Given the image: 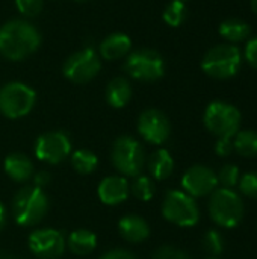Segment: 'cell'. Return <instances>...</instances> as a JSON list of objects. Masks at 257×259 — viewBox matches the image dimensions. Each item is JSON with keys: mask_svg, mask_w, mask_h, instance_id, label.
Segmentation results:
<instances>
[{"mask_svg": "<svg viewBox=\"0 0 257 259\" xmlns=\"http://www.w3.org/2000/svg\"><path fill=\"white\" fill-rule=\"evenodd\" d=\"M17 9L26 17H36L42 9V0H15Z\"/></svg>", "mask_w": 257, "mask_h": 259, "instance_id": "30", "label": "cell"}, {"mask_svg": "<svg viewBox=\"0 0 257 259\" xmlns=\"http://www.w3.org/2000/svg\"><path fill=\"white\" fill-rule=\"evenodd\" d=\"M147 167H148V173L151 175L153 179L165 181L174 171V159L167 149H159L150 155Z\"/></svg>", "mask_w": 257, "mask_h": 259, "instance_id": "20", "label": "cell"}, {"mask_svg": "<svg viewBox=\"0 0 257 259\" xmlns=\"http://www.w3.org/2000/svg\"><path fill=\"white\" fill-rule=\"evenodd\" d=\"M241 50L233 44H218L209 49L201 61L203 71L218 80L233 77L241 68Z\"/></svg>", "mask_w": 257, "mask_h": 259, "instance_id": "5", "label": "cell"}, {"mask_svg": "<svg viewBox=\"0 0 257 259\" xmlns=\"http://www.w3.org/2000/svg\"><path fill=\"white\" fill-rule=\"evenodd\" d=\"M129 185H130V194H133L141 202H150L155 197L156 187H155V182L150 176L139 175Z\"/></svg>", "mask_w": 257, "mask_h": 259, "instance_id": "25", "label": "cell"}, {"mask_svg": "<svg viewBox=\"0 0 257 259\" xmlns=\"http://www.w3.org/2000/svg\"><path fill=\"white\" fill-rule=\"evenodd\" d=\"M162 215L176 226L192 228L200 222V208L197 200L183 190H171L164 199Z\"/></svg>", "mask_w": 257, "mask_h": 259, "instance_id": "6", "label": "cell"}, {"mask_svg": "<svg viewBox=\"0 0 257 259\" xmlns=\"http://www.w3.org/2000/svg\"><path fill=\"white\" fill-rule=\"evenodd\" d=\"M101 68L97 52L92 47H86L68 56L64 62V76L74 83H86L92 80Z\"/></svg>", "mask_w": 257, "mask_h": 259, "instance_id": "10", "label": "cell"}, {"mask_svg": "<svg viewBox=\"0 0 257 259\" xmlns=\"http://www.w3.org/2000/svg\"><path fill=\"white\" fill-rule=\"evenodd\" d=\"M182 2H186V0H182Z\"/></svg>", "mask_w": 257, "mask_h": 259, "instance_id": "41", "label": "cell"}, {"mask_svg": "<svg viewBox=\"0 0 257 259\" xmlns=\"http://www.w3.org/2000/svg\"><path fill=\"white\" fill-rule=\"evenodd\" d=\"M233 150L244 158L257 156V132L251 129L238 131L233 137Z\"/></svg>", "mask_w": 257, "mask_h": 259, "instance_id": "23", "label": "cell"}, {"mask_svg": "<svg viewBox=\"0 0 257 259\" xmlns=\"http://www.w3.org/2000/svg\"><path fill=\"white\" fill-rule=\"evenodd\" d=\"M48 211V197L42 188L35 185L20 188L12 200L14 220L24 228L35 226L44 220Z\"/></svg>", "mask_w": 257, "mask_h": 259, "instance_id": "2", "label": "cell"}, {"mask_svg": "<svg viewBox=\"0 0 257 259\" xmlns=\"http://www.w3.org/2000/svg\"><path fill=\"white\" fill-rule=\"evenodd\" d=\"M132 99V87L127 79L124 77H115L112 79L106 87V102L115 108H124Z\"/></svg>", "mask_w": 257, "mask_h": 259, "instance_id": "21", "label": "cell"}, {"mask_svg": "<svg viewBox=\"0 0 257 259\" xmlns=\"http://www.w3.org/2000/svg\"><path fill=\"white\" fill-rule=\"evenodd\" d=\"M208 259H217V258H208Z\"/></svg>", "mask_w": 257, "mask_h": 259, "instance_id": "40", "label": "cell"}, {"mask_svg": "<svg viewBox=\"0 0 257 259\" xmlns=\"http://www.w3.org/2000/svg\"><path fill=\"white\" fill-rule=\"evenodd\" d=\"M138 132L150 144H164L171 134L168 117L159 109H145L138 118Z\"/></svg>", "mask_w": 257, "mask_h": 259, "instance_id": "13", "label": "cell"}, {"mask_svg": "<svg viewBox=\"0 0 257 259\" xmlns=\"http://www.w3.org/2000/svg\"><path fill=\"white\" fill-rule=\"evenodd\" d=\"M71 165L79 175H91L98 167V158L94 152L88 149H79L71 153Z\"/></svg>", "mask_w": 257, "mask_h": 259, "instance_id": "24", "label": "cell"}, {"mask_svg": "<svg viewBox=\"0 0 257 259\" xmlns=\"http://www.w3.org/2000/svg\"><path fill=\"white\" fill-rule=\"evenodd\" d=\"M217 179H218V185H221V188H230V190H233L239 184L241 170H239L238 165L226 164L217 173Z\"/></svg>", "mask_w": 257, "mask_h": 259, "instance_id": "27", "label": "cell"}, {"mask_svg": "<svg viewBox=\"0 0 257 259\" xmlns=\"http://www.w3.org/2000/svg\"><path fill=\"white\" fill-rule=\"evenodd\" d=\"M233 152V138H218L215 143V153L221 158L230 156Z\"/></svg>", "mask_w": 257, "mask_h": 259, "instance_id": "32", "label": "cell"}, {"mask_svg": "<svg viewBox=\"0 0 257 259\" xmlns=\"http://www.w3.org/2000/svg\"><path fill=\"white\" fill-rule=\"evenodd\" d=\"M32 179H33V185H35V187H38V188H42V190H44V187H45V185H48V184H50V175H48L47 171H38V173H33Z\"/></svg>", "mask_w": 257, "mask_h": 259, "instance_id": "35", "label": "cell"}, {"mask_svg": "<svg viewBox=\"0 0 257 259\" xmlns=\"http://www.w3.org/2000/svg\"><path fill=\"white\" fill-rule=\"evenodd\" d=\"M77 2H83V0H77Z\"/></svg>", "mask_w": 257, "mask_h": 259, "instance_id": "39", "label": "cell"}, {"mask_svg": "<svg viewBox=\"0 0 257 259\" xmlns=\"http://www.w3.org/2000/svg\"><path fill=\"white\" fill-rule=\"evenodd\" d=\"M132 41L126 33H112L106 36L100 44V55L108 61H115L129 53Z\"/></svg>", "mask_w": 257, "mask_h": 259, "instance_id": "19", "label": "cell"}, {"mask_svg": "<svg viewBox=\"0 0 257 259\" xmlns=\"http://www.w3.org/2000/svg\"><path fill=\"white\" fill-rule=\"evenodd\" d=\"M41 44L39 32L24 20H11L0 27V55L11 61H21Z\"/></svg>", "mask_w": 257, "mask_h": 259, "instance_id": "1", "label": "cell"}, {"mask_svg": "<svg viewBox=\"0 0 257 259\" xmlns=\"http://www.w3.org/2000/svg\"><path fill=\"white\" fill-rule=\"evenodd\" d=\"M164 21L171 26V27H177L180 26L185 18H186V6L185 2L182 0H173L167 5L165 11H164Z\"/></svg>", "mask_w": 257, "mask_h": 259, "instance_id": "26", "label": "cell"}, {"mask_svg": "<svg viewBox=\"0 0 257 259\" xmlns=\"http://www.w3.org/2000/svg\"><path fill=\"white\" fill-rule=\"evenodd\" d=\"M203 246H204V250L209 255H212V258L221 255L224 252V238H223L221 232H218L215 229L208 231L203 238Z\"/></svg>", "mask_w": 257, "mask_h": 259, "instance_id": "28", "label": "cell"}, {"mask_svg": "<svg viewBox=\"0 0 257 259\" xmlns=\"http://www.w3.org/2000/svg\"><path fill=\"white\" fill-rule=\"evenodd\" d=\"M36 102V93L26 83L9 82L0 90V112L11 120L27 115Z\"/></svg>", "mask_w": 257, "mask_h": 259, "instance_id": "8", "label": "cell"}, {"mask_svg": "<svg viewBox=\"0 0 257 259\" xmlns=\"http://www.w3.org/2000/svg\"><path fill=\"white\" fill-rule=\"evenodd\" d=\"M182 188L194 199L211 196L218 188L217 173L206 165H192L182 178Z\"/></svg>", "mask_w": 257, "mask_h": 259, "instance_id": "14", "label": "cell"}, {"mask_svg": "<svg viewBox=\"0 0 257 259\" xmlns=\"http://www.w3.org/2000/svg\"><path fill=\"white\" fill-rule=\"evenodd\" d=\"M238 187L244 196L250 199H257V171H248L242 175Z\"/></svg>", "mask_w": 257, "mask_h": 259, "instance_id": "29", "label": "cell"}, {"mask_svg": "<svg viewBox=\"0 0 257 259\" xmlns=\"http://www.w3.org/2000/svg\"><path fill=\"white\" fill-rule=\"evenodd\" d=\"M97 235L88 229H77L73 231L68 238L65 240V246L67 249L77 256H86L89 253H92L97 247Z\"/></svg>", "mask_w": 257, "mask_h": 259, "instance_id": "18", "label": "cell"}, {"mask_svg": "<svg viewBox=\"0 0 257 259\" xmlns=\"http://www.w3.org/2000/svg\"><path fill=\"white\" fill-rule=\"evenodd\" d=\"M98 199L108 206H117L127 200L130 194V185L124 176L112 175L106 176L97 188Z\"/></svg>", "mask_w": 257, "mask_h": 259, "instance_id": "15", "label": "cell"}, {"mask_svg": "<svg viewBox=\"0 0 257 259\" xmlns=\"http://www.w3.org/2000/svg\"><path fill=\"white\" fill-rule=\"evenodd\" d=\"M245 59L254 70H257V36L251 38L247 42V46H245Z\"/></svg>", "mask_w": 257, "mask_h": 259, "instance_id": "33", "label": "cell"}, {"mask_svg": "<svg viewBox=\"0 0 257 259\" xmlns=\"http://www.w3.org/2000/svg\"><path fill=\"white\" fill-rule=\"evenodd\" d=\"M3 168H5V173L8 175V178L18 184L27 182L29 179H32V176L35 173L32 161L23 153L8 155L3 162Z\"/></svg>", "mask_w": 257, "mask_h": 259, "instance_id": "17", "label": "cell"}, {"mask_svg": "<svg viewBox=\"0 0 257 259\" xmlns=\"http://www.w3.org/2000/svg\"><path fill=\"white\" fill-rule=\"evenodd\" d=\"M251 9H253V12L257 15V0H251Z\"/></svg>", "mask_w": 257, "mask_h": 259, "instance_id": "37", "label": "cell"}, {"mask_svg": "<svg viewBox=\"0 0 257 259\" xmlns=\"http://www.w3.org/2000/svg\"><path fill=\"white\" fill-rule=\"evenodd\" d=\"M101 259H138L132 252L124 250V249H112L109 252H106Z\"/></svg>", "mask_w": 257, "mask_h": 259, "instance_id": "34", "label": "cell"}, {"mask_svg": "<svg viewBox=\"0 0 257 259\" xmlns=\"http://www.w3.org/2000/svg\"><path fill=\"white\" fill-rule=\"evenodd\" d=\"M203 121L206 129L218 138H233L241 127V112L236 106L215 100L208 105Z\"/></svg>", "mask_w": 257, "mask_h": 259, "instance_id": "7", "label": "cell"}, {"mask_svg": "<svg viewBox=\"0 0 257 259\" xmlns=\"http://www.w3.org/2000/svg\"><path fill=\"white\" fill-rule=\"evenodd\" d=\"M71 155L70 137L62 131L45 132L35 143V156L50 165H56Z\"/></svg>", "mask_w": 257, "mask_h": 259, "instance_id": "11", "label": "cell"}, {"mask_svg": "<svg viewBox=\"0 0 257 259\" xmlns=\"http://www.w3.org/2000/svg\"><path fill=\"white\" fill-rule=\"evenodd\" d=\"M111 161L120 175L136 178L145 167V150L142 144L130 135L118 137L111 149Z\"/></svg>", "mask_w": 257, "mask_h": 259, "instance_id": "4", "label": "cell"}, {"mask_svg": "<svg viewBox=\"0 0 257 259\" xmlns=\"http://www.w3.org/2000/svg\"><path fill=\"white\" fill-rule=\"evenodd\" d=\"M27 244L30 252L38 259H58L67 249L64 235L53 228L33 231L29 235Z\"/></svg>", "mask_w": 257, "mask_h": 259, "instance_id": "12", "label": "cell"}, {"mask_svg": "<svg viewBox=\"0 0 257 259\" xmlns=\"http://www.w3.org/2000/svg\"><path fill=\"white\" fill-rule=\"evenodd\" d=\"M220 35L230 41V42H239L250 36L251 27L241 18H227L220 24Z\"/></svg>", "mask_w": 257, "mask_h": 259, "instance_id": "22", "label": "cell"}, {"mask_svg": "<svg viewBox=\"0 0 257 259\" xmlns=\"http://www.w3.org/2000/svg\"><path fill=\"white\" fill-rule=\"evenodd\" d=\"M153 259H191L183 250L177 249V247H173V246H162L159 247Z\"/></svg>", "mask_w": 257, "mask_h": 259, "instance_id": "31", "label": "cell"}, {"mask_svg": "<svg viewBox=\"0 0 257 259\" xmlns=\"http://www.w3.org/2000/svg\"><path fill=\"white\" fill-rule=\"evenodd\" d=\"M0 259H14L12 256H9V255H5V253H0Z\"/></svg>", "mask_w": 257, "mask_h": 259, "instance_id": "38", "label": "cell"}, {"mask_svg": "<svg viewBox=\"0 0 257 259\" xmlns=\"http://www.w3.org/2000/svg\"><path fill=\"white\" fill-rule=\"evenodd\" d=\"M5 223H6V209H5L3 203L0 202V231L3 229Z\"/></svg>", "mask_w": 257, "mask_h": 259, "instance_id": "36", "label": "cell"}, {"mask_svg": "<svg viewBox=\"0 0 257 259\" xmlns=\"http://www.w3.org/2000/svg\"><path fill=\"white\" fill-rule=\"evenodd\" d=\"M118 232L126 241L132 244H138V243L145 241L150 237V226L145 219L135 215V214H129L120 219Z\"/></svg>", "mask_w": 257, "mask_h": 259, "instance_id": "16", "label": "cell"}, {"mask_svg": "<svg viewBox=\"0 0 257 259\" xmlns=\"http://www.w3.org/2000/svg\"><path fill=\"white\" fill-rule=\"evenodd\" d=\"M244 212V202L235 190L220 187L209 196V215L221 228H236L242 222Z\"/></svg>", "mask_w": 257, "mask_h": 259, "instance_id": "3", "label": "cell"}, {"mask_svg": "<svg viewBox=\"0 0 257 259\" xmlns=\"http://www.w3.org/2000/svg\"><path fill=\"white\" fill-rule=\"evenodd\" d=\"M124 70L136 80L155 82L164 76L165 62L158 52L150 49H141L129 55L124 64Z\"/></svg>", "mask_w": 257, "mask_h": 259, "instance_id": "9", "label": "cell"}]
</instances>
